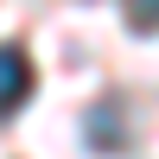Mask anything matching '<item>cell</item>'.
<instances>
[{
    "mask_svg": "<svg viewBox=\"0 0 159 159\" xmlns=\"http://www.w3.org/2000/svg\"><path fill=\"white\" fill-rule=\"evenodd\" d=\"M25 96H32V57L19 45H0V121L25 108Z\"/></svg>",
    "mask_w": 159,
    "mask_h": 159,
    "instance_id": "6da1fadb",
    "label": "cell"
},
{
    "mask_svg": "<svg viewBox=\"0 0 159 159\" xmlns=\"http://www.w3.org/2000/svg\"><path fill=\"white\" fill-rule=\"evenodd\" d=\"M89 147L96 153H108V147H127V127H121V108H89Z\"/></svg>",
    "mask_w": 159,
    "mask_h": 159,
    "instance_id": "7a4b0ae2",
    "label": "cell"
},
{
    "mask_svg": "<svg viewBox=\"0 0 159 159\" xmlns=\"http://www.w3.org/2000/svg\"><path fill=\"white\" fill-rule=\"evenodd\" d=\"M127 25L134 32H159V0H127Z\"/></svg>",
    "mask_w": 159,
    "mask_h": 159,
    "instance_id": "3957f363",
    "label": "cell"
}]
</instances>
